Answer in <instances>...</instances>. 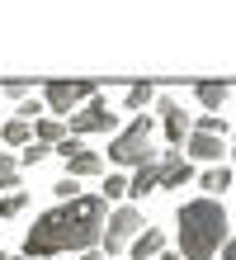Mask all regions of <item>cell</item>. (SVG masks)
<instances>
[{"label": "cell", "mask_w": 236, "mask_h": 260, "mask_svg": "<svg viewBox=\"0 0 236 260\" xmlns=\"http://www.w3.org/2000/svg\"><path fill=\"white\" fill-rule=\"evenodd\" d=\"M52 189H57V199H61V204H66V199H81V180H76V175H61Z\"/></svg>", "instance_id": "44dd1931"}, {"label": "cell", "mask_w": 236, "mask_h": 260, "mask_svg": "<svg viewBox=\"0 0 236 260\" xmlns=\"http://www.w3.org/2000/svg\"><path fill=\"white\" fill-rule=\"evenodd\" d=\"M109 222V199L104 194H81L66 204L47 208L43 218L24 232V255H66V251H90L104 241Z\"/></svg>", "instance_id": "6da1fadb"}, {"label": "cell", "mask_w": 236, "mask_h": 260, "mask_svg": "<svg viewBox=\"0 0 236 260\" xmlns=\"http://www.w3.org/2000/svg\"><path fill=\"white\" fill-rule=\"evenodd\" d=\"M231 180H236V171H231V166H208V171L198 175V185H203V189H208V194L217 199L222 189H231Z\"/></svg>", "instance_id": "9a60e30c"}, {"label": "cell", "mask_w": 236, "mask_h": 260, "mask_svg": "<svg viewBox=\"0 0 236 260\" xmlns=\"http://www.w3.org/2000/svg\"><path fill=\"white\" fill-rule=\"evenodd\" d=\"M132 194V180H123V175H104V199L109 204H118V199H128Z\"/></svg>", "instance_id": "ac0fdd59"}, {"label": "cell", "mask_w": 236, "mask_h": 260, "mask_svg": "<svg viewBox=\"0 0 236 260\" xmlns=\"http://www.w3.org/2000/svg\"><path fill=\"white\" fill-rule=\"evenodd\" d=\"M66 128H71L76 137H90V133H118V114L109 109L104 95H94V100H85L81 109L66 118Z\"/></svg>", "instance_id": "8992f818"}, {"label": "cell", "mask_w": 236, "mask_h": 260, "mask_svg": "<svg viewBox=\"0 0 236 260\" xmlns=\"http://www.w3.org/2000/svg\"><path fill=\"white\" fill-rule=\"evenodd\" d=\"M28 90H33V85H24V81H10V85H5V95H10V100H24Z\"/></svg>", "instance_id": "cb8c5ba5"}, {"label": "cell", "mask_w": 236, "mask_h": 260, "mask_svg": "<svg viewBox=\"0 0 236 260\" xmlns=\"http://www.w3.org/2000/svg\"><path fill=\"white\" fill-rule=\"evenodd\" d=\"M24 208H28V194H24V189H14V194L0 199V218H19Z\"/></svg>", "instance_id": "d6986e66"}, {"label": "cell", "mask_w": 236, "mask_h": 260, "mask_svg": "<svg viewBox=\"0 0 236 260\" xmlns=\"http://www.w3.org/2000/svg\"><path fill=\"white\" fill-rule=\"evenodd\" d=\"M194 128H198V133H222V137H227L222 114H198V118H194Z\"/></svg>", "instance_id": "7402d4cb"}, {"label": "cell", "mask_w": 236, "mask_h": 260, "mask_svg": "<svg viewBox=\"0 0 236 260\" xmlns=\"http://www.w3.org/2000/svg\"><path fill=\"white\" fill-rule=\"evenodd\" d=\"M28 137H33V123L19 118V114H14L10 123H0V142H5V147H28Z\"/></svg>", "instance_id": "5bb4252c"}, {"label": "cell", "mask_w": 236, "mask_h": 260, "mask_svg": "<svg viewBox=\"0 0 236 260\" xmlns=\"http://www.w3.org/2000/svg\"><path fill=\"white\" fill-rule=\"evenodd\" d=\"M81 260H114V255H104V251H94V246H90V251H81Z\"/></svg>", "instance_id": "484cf974"}, {"label": "cell", "mask_w": 236, "mask_h": 260, "mask_svg": "<svg viewBox=\"0 0 236 260\" xmlns=\"http://www.w3.org/2000/svg\"><path fill=\"white\" fill-rule=\"evenodd\" d=\"M156 118H161V128H165V137H170V147H184V142H189V133H194V118L180 109V100H175V95H156Z\"/></svg>", "instance_id": "52a82bcc"}, {"label": "cell", "mask_w": 236, "mask_h": 260, "mask_svg": "<svg viewBox=\"0 0 236 260\" xmlns=\"http://www.w3.org/2000/svg\"><path fill=\"white\" fill-rule=\"evenodd\" d=\"M14 166H19V161H14L10 151H0V171H14Z\"/></svg>", "instance_id": "4316f807"}, {"label": "cell", "mask_w": 236, "mask_h": 260, "mask_svg": "<svg viewBox=\"0 0 236 260\" xmlns=\"http://www.w3.org/2000/svg\"><path fill=\"white\" fill-rule=\"evenodd\" d=\"M99 171H104V156H99V151H90V147H81L76 156H66V175H76V180L99 175Z\"/></svg>", "instance_id": "7c38bea8"}, {"label": "cell", "mask_w": 236, "mask_h": 260, "mask_svg": "<svg viewBox=\"0 0 236 260\" xmlns=\"http://www.w3.org/2000/svg\"><path fill=\"white\" fill-rule=\"evenodd\" d=\"M151 128H156L151 114H132V123L118 128L114 142H109V161L114 166H151V161H161V151L151 147Z\"/></svg>", "instance_id": "3957f363"}, {"label": "cell", "mask_w": 236, "mask_h": 260, "mask_svg": "<svg viewBox=\"0 0 236 260\" xmlns=\"http://www.w3.org/2000/svg\"><path fill=\"white\" fill-rule=\"evenodd\" d=\"M14 114H19V118H28V123H38V118H43L47 109H43L38 100H24V104H19V109H14Z\"/></svg>", "instance_id": "603a6c76"}, {"label": "cell", "mask_w": 236, "mask_h": 260, "mask_svg": "<svg viewBox=\"0 0 236 260\" xmlns=\"http://www.w3.org/2000/svg\"><path fill=\"white\" fill-rule=\"evenodd\" d=\"M99 95V81H47L43 85V104L47 114H76L85 100Z\"/></svg>", "instance_id": "5b68a950"}, {"label": "cell", "mask_w": 236, "mask_h": 260, "mask_svg": "<svg viewBox=\"0 0 236 260\" xmlns=\"http://www.w3.org/2000/svg\"><path fill=\"white\" fill-rule=\"evenodd\" d=\"M227 95H231V81H198V85H194V100H198L208 114H222Z\"/></svg>", "instance_id": "30bf717a"}, {"label": "cell", "mask_w": 236, "mask_h": 260, "mask_svg": "<svg viewBox=\"0 0 236 260\" xmlns=\"http://www.w3.org/2000/svg\"><path fill=\"white\" fill-rule=\"evenodd\" d=\"M47 156H52V147H47V142H38V137L19 151V161H24V166H38V161H47Z\"/></svg>", "instance_id": "ffe728a7"}, {"label": "cell", "mask_w": 236, "mask_h": 260, "mask_svg": "<svg viewBox=\"0 0 236 260\" xmlns=\"http://www.w3.org/2000/svg\"><path fill=\"white\" fill-rule=\"evenodd\" d=\"M222 260H236V237H231L227 246H222Z\"/></svg>", "instance_id": "83f0119b"}, {"label": "cell", "mask_w": 236, "mask_h": 260, "mask_svg": "<svg viewBox=\"0 0 236 260\" xmlns=\"http://www.w3.org/2000/svg\"><path fill=\"white\" fill-rule=\"evenodd\" d=\"M142 208L137 204H118V208H109V222H104V255H123L137 241L142 232Z\"/></svg>", "instance_id": "277c9868"}, {"label": "cell", "mask_w": 236, "mask_h": 260, "mask_svg": "<svg viewBox=\"0 0 236 260\" xmlns=\"http://www.w3.org/2000/svg\"><path fill=\"white\" fill-rule=\"evenodd\" d=\"M184 156L189 161H203V166H217L222 156H231V147H227V137L222 133H189V142H184Z\"/></svg>", "instance_id": "ba28073f"}, {"label": "cell", "mask_w": 236, "mask_h": 260, "mask_svg": "<svg viewBox=\"0 0 236 260\" xmlns=\"http://www.w3.org/2000/svg\"><path fill=\"white\" fill-rule=\"evenodd\" d=\"M156 260H184V251H161Z\"/></svg>", "instance_id": "f1b7e54d"}, {"label": "cell", "mask_w": 236, "mask_h": 260, "mask_svg": "<svg viewBox=\"0 0 236 260\" xmlns=\"http://www.w3.org/2000/svg\"><path fill=\"white\" fill-rule=\"evenodd\" d=\"M0 189H19V171H0Z\"/></svg>", "instance_id": "d4e9b609"}, {"label": "cell", "mask_w": 236, "mask_h": 260, "mask_svg": "<svg viewBox=\"0 0 236 260\" xmlns=\"http://www.w3.org/2000/svg\"><path fill=\"white\" fill-rule=\"evenodd\" d=\"M151 189H161V161L137 166V175H132V199H147Z\"/></svg>", "instance_id": "4fadbf2b"}, {"label": "cell", "mask_w": 236, "mask_h": 260, "mask_svg": "<svg viewBox=\"0 0 236 260\" xmlns=\"http://www.w3.org/2000/svg\"><path fill=\"white\" fill-rule=\"evenodd\" d=\"M189 180H194V166L184 151H161V189H180Z\"/></svg>", "instance_id": "9c48e42d"}, {"label": "cell", "mask_w": 236, "mask_h": 260, "mask_svg": "<svg viewBox=\"0 0 236 260\" xmlns=\"http://www.w3.org/2000/svg\"><path fill=\"white\" fill-rule=\"evenodd\" d=\"M137 260H151V255H161L165 251V227H142V232H137V241H132V246H128Z\"/></svg>", "instance_id": "8fae6325"}, {"label": "cell", "mask_w": 236, "mask_h": 260, "mask_svg": "<svg viewBox=\"0 0 236 260\" xmlns=\"http://www.w3.org/2000/svg\"><path fill=\"white\" fill-rule=\"evenodd\" d=\"M123 104H128L132 114H142L147 104H156V85H151V81H137V85H128V95H123Z\"/></svg>", "instance_id": "e0dca14e"}, {"label": "cell", "mask_w": 236, "mask_h": 260, "mask_svg": "<svg viewBox=\"0 0 236 260\" xmlns=\"http://www.w3.org/2000/svg\"><path fill=\"white\" fill-rule=\"evenodd\" d=\"M0 260H10V255H5V251H0Z\"/></svg>", "instance_id": "4dcf8cb0"}, {"label": "cell", "mask_w": 236, "mask_h": 260, "mask_svg": "<svg viewBox=\"0 0 236 260\" xmlns=\"http://www.w3.org/2000/svg\"><path fill=\"white\" fill-rule=\"evenodd\" d=\"M66 133H71V128L61 123V118H47V114H43L38 123H33V137H38V142H47V147H57V142H61Z\"/></svg>", "instance_id": "2e32d148"}, {"label": "cell", "mask_w": 236, "mask_h": 260, "mask_svg": "<svg viewBox=\"0 0 236 260\" xmlns=\"http://www.w3.org/2000/svg\"><path fill=\"white\" fill-rule=\"evenodd\" d=\"M231 171H236V142H231Z\"/></svg>", "instance_id": "f546056e"}, {"label": "cell", "mask_w": 236, "mask_h": 260, "mask_svg": "<svg viewBox=\"0 0 236 260\" xmlns=\"http://www.w3.org/2000/svg\"><path fill=\"white\" fill-rule=\"evenodd\" d=\"M175 227H180V251H184V260H213L231 241V232H227V208L217 204L213 194L180 204Z\"/></svg>", "instance_id": "7a4b0ae2"}]
</instances>
